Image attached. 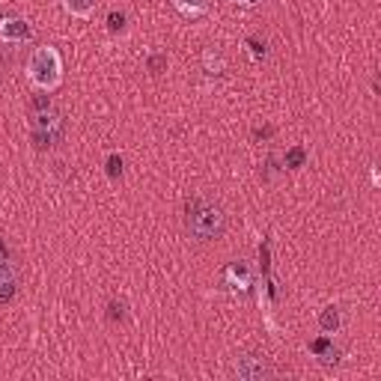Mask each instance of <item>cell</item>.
<instances>
[{
	"instance_id": "cell-16",
	"label": "cell",
	"mask_w": 381,
	"mask_h": 381,
	"mask_svg": "<svg viewBox=\"0 0 381 381\" xmlns=\"http://www.w3.org/2000/svg\"><path fill=\"white\" fill-rule=\"evenodd\" d=\"M125 301H123V298H111V301H107V321H113V325H116V321H125Z\"/></svg>"
},
{
	"instance_id": "cell-2",
	"label": "cell",
	"mask_w": 381,
	"mask_h": 381,
	"mask_svg": "<svg viewBox=\"0 0 381 381\" xmlns=\"http://www.w3.org/2000/svg\"><path fill=\"white\" fill-rule=\"evenodd\" d=\"M27 81L42 92H54L63 83V57H60L57 48L51 45L33 48L27 60Z\"/></svg>"
},
{
	"instance_id": "cell-1",
	"label": "cell",
	"mask_w": 381,
	"mask_h": 381,
	"mask_svg": "<svg viewBox=\"0 0 381 381\" xmlns=\"http://www.w3.org/2000/svg\"><path fill=\"white\" fill-rule=\"evenodd\" d=\"M185 230L194 242H214L226 230V214L221 206H214L206 197L185 200Z\"/></svg>"
},
{
	"instance_id": "cell-4",
	"label": "cell",
	"mask_w": 381,
	"mask_h": 381,
	"mask_svg": "<svg viewBox=\"0 0 381 381\" xmlns=\"http://www.w3.org/2000/svg\"><path fill=\"white\" fill-rule=\"evenodd\" d=\"M33 39V27L30 21L15 18V15H6L0 21V42L6 45H21V42H30Z\"/></svg>"
},
{
	"instance_id": "cell-21",
	"label": "cell",
	"mask_w": 381,
	"mask_h": 381,
	"mask_svg": "<svg viewBox=\"0 0 381 381\" xmlns=\"http://www.w3.org/2000/svg\"><path fill=\"white\" fill-rule=\"evenodd\" d=\"M319 363L325 366V369L337 366V363H340V349H337V345H331V349H328L325 354H319Z\"/></svg>"
},
{
	"instance_id": "cell-3",
	"label": "cell",
	"mask_w": 381,
	"mask_h": 381,
	"mask_svg": "<svg viewBox=\"0 0 381 381\" xmlns=\"http://www.w3.org/2000/svg\"><path fill=\"white\" fill-rule=\"evenodd\" d=\"M235 375L242 381H265V378L274 375V369H271V363L262 354H238Z\"/></svg>"
},
{
	"instance_id": "cell-20",
	"label": "cell",
	"mask_w": 381,
	"mask_h": 381,
	"mask_svg": "<svg viewBox=\"0 0 381 381\" xmlns=\"http://www.w3.org/2000/svg\"><path fill=\"white\" fill-rule=\"evenodd\" d=\"M30 107H33V113H39V111H48V107H51V95L48 92H36L33 99H30Z\"/></svg>"
},
{
	"instance_id": "cell-17",
	"label": "cell",
	"mask_w": 381,
	"mask_h": 381,
	"mask_svg": "<svg viewBox=\"0 0 381 381\" xmlns=\"http://www.w3.org/2000/svg\"><path fill=\"white\" fill-rule=\"evenodd\" d=\"M244 45H247V51H250V57H254V60H265L268 57V45L262 39H256V36H247Z\"/></svg>"
},
{
	"instance_id": "cell-18",
	"label": "cell",
	"mask_w": 381,
	"mask_h": 381,
	"mask_svg": "<svg viewBox=\"0 0 381 381\" xmlns=\"http://www.w3.org/2000/svg\"><path fill=\"white\" fill-rule=\"evenodd\" d=\"M331 345H333V337H331V333H321V337H316L313 342H310V354L319 357V354H325Z\"/></svg>"
},
{
	"instance_id": "cell-23",
	"label": "cell",
	"mask_w": 381,
	"mask_h": 381,
	"mask_svg": "<svg viewBox=\"0 0 381 381\" xmlns=\"http://www.w3.org/2000/svg\"><path fill=\"white\" fill-rule=\"evenodd\" d=\"M271 134H274V128H271V125H265V128H256V131H254V137H259V140H268Z\"/></svg>"
},
{
	"instance_id": "cell-26",
	"label": "cell",
	"mask_w": 381,
	"mask_h": 381,
	"mask_svg": "<svg viewBox=\"0 0 381 381\" xmlns=\"http://www.w3.org/2000/svg\"><path fill=\"white\" fill-rule=\"evenodd\" d=\"M4 18H6V15H4V12H0V21H4Z\"/></svg>"
},
{
	"instance_id": "cell-8",
	"label": "cell",
	"mask_w": 381,
	"mask_h": 381,
	"mask_svg": "<svg viewBox=\"0 0 381 381\" xmlns=\"http://www.w3.org/2000/svg\"><path fill=\"white\" fill-rule=\"evenodd\" d=\"M63 140V134L60 131H39V128H30V143L39 152H48V149H54L57 143Z\"/></svg>"
},
{
	"instance_id": "cell-12",
	"label": "cell",
	"mask_w": 381,
	"mask_h": 381,
	"mask_svg": "<svg viewBox=\"0 0 381 381\" xmlns=\"http://www.w3.org/2000/svg\"><path fill=\"white\" fill-rule=\"evenodd\" d=\"M307 164V149L298 143V146H289L283 155V170H301V167Z\"/></svg>"
},
{
	"instance_id": "cell-10",
	"label": "cell",
	"mask_w": 381,
	"mask_h": 381,
	"mask_svg": "<svg viewBox=\"0 0 381 381\" xmlns=\"http://www.w3.org/2000/svg\"><path fill=\"white\" fill-rule=\"evenodd\" d=\"M104 27H107L111 36H123L128 30V15L123 9H111L107 12V18H104Z\"/></svg>"
},
{
	"instance_id": "cell-5",
	"label": "cell",
	"mask_w": 381,
	"mask_h": 381,
	"mask_svg": "<svg viewBox=\"0 0 381 381\" xmlns=\"http://www.w3.org/2000/svg\"><path fill=\"white\" fill-rule=\"evenodd\" d=\"M223 283L230 286V289H238V292H247L250 289V268L244 262H230L223 271Z\"/></svg>"
},
{
	"instance_id": "cell-25",
	"label": "cell",
	"mask_w": 381,
	"mask_h": 381,
	"mask_svg": "<svg viewBox=\"0 0 381 381\" xmlns=\"http://www.w3.org/2000/svg\"><path fill=\"white\" fill-rule=\"evenodd\" d=\"M238 4H244V6H256L259 0H238Z\"/></svg>"
},
{
	"instance_id": "cell-13",
	"label": "cell",
	"mask_w": 381,
	"mask_h": 381,
	"mask_svg": "<svg viewBox=\"0 0 381 381\" xmlns=\"http://www.w3.org/2000/svg\"><path fill=\"white\" fill-rule=\"evenodd\" d=\"M104 173H107V179H111V182H119V179H123V173H125V158L119 152H111L104 158Z\"/></svg>"
},
{
	"instance_id": "cell-7",
	"label": "cell",
	"mask_w": 381,
	"mask_h": 381,
	"mask_svg": "<svg viewBox=\"0 0 381 381\" xmlns=\"http://www.w3.org/2000/svg\"><path fill=\"white\" fill-rule=\"evenodd\" d=\"M30 128H39V131H60V134H63V116H60V111H54V107H48V111L33 113Z\"/></svg>"
},
{
	"instance_id": "cell-15",
	"label": "cell",
	"mask_w": 381,
	"mask_h": 381,
	"mask_svg": "<svg viewBox=\"0 0 381 381\" xmlns=\"http://www.w3.org/2000/svg\"><path fill=\"white\" fill-rule=\"evenodd\" d=\"M167 66H170V60H167V54H161V51H155V54L146 57V71H149V75H155V78L164 75Z\"/></svg>"
},
{
	"instance_id": "cell-14",
	"label": "cell",
	"mask_w": 381,
	"mask_h": 381,
	"mask_svg": "<svg viewBox=\"0 0 381 381\" xmlns=\"http://www.w3.org/2000/svg\"><path fill=\"white\" fill-rule=\"evenodd\" d=\"M202 69H206V75H221L223 71V57L218 51H212V48H206V54H202Z\"/></svg>"
},
{
	"instance_id": "cell-6",
	"label": "cell",
	"mask_w": 381,
	"mask_h": 381,
	"mask_svg": "<svg viewBox=\"0 0 381 381\" xmlns=\"http://www.w3.org/2000/svg\"><path fill=\"white\" fill-rule=\"evenodd\" d=\"M316 325L321 333H337L342 328V316H340V307L337 304H328V307H321L319 310V316H316Z\"/></svg>"
},
{
	"instance_id": "cell-11",
	"label": "cell",
	"mask_w": 381,
	"mask_h": 381,
	"mask_svg": "<svg viewBox=\"0 0 381 381\" xmlns=\"http://www.w3.org/2000/svg\"><path fill=\"white\" fill-rule=\"evenodd\" d=\"M99 0H63V9L71 18H90Z\"/></svg>"
},
{
	"instance_id": "cell-22",
	"label": "cell",
	"mask_w": 381,
	"mask_h": 381,
	"mask_svg": "<svg viewBox=\"0 0 381 381\" xmlns=\"http://www.w3.org/2000/svg\"><path fill=\"white\" fill-rule=\"evenodd\" d=\"M9 280H18L15 265H12L9 259H0V283H9Z\"/></svg>"
},
{
	"instance_id": "cell-19",
	"label": "cell",
	"mask_w": 381,
	"mask_h": 381,
	"mask_svg": "<svg viewBox=\"0 0 381 381\" xmlns=\"http://www.w3.org/2000/svg\"><path fill=\"white\" fill-rule=\"evenodd\" d=\"M18 292V280H9V283H0V307L12 304V298Z\"/></svg>"
},
{
	"instance_id": "cell-9",
	"label": "cell",
	"mask_w": 381,
	"mask_h": 381,
	"mask_svg": "<svg viewBox=\"0 0 381 381\" xmlns=\"http://www.w3.org/2000/svg\"><path fill=\"white\" fill-rule=\"evenodd\" d=\"M170 4L188 18H200L209 12V0H170Z\"/></svg>"
},
{
	"instance_id": "cell-24",
	"label": "cell",
	"mask_w": 381,
	"mask_h": 381,
	"mask_svg": "<svg viewBox=\"0 0 381 381\" xmlns=\"http://www.w3.org/2000/svg\"><path fill=\"white\" fill-rule=\"evenodd\" d=\"M0 259H9V250H6V242L0 238Z\"/></svg>"
}]
</instances>
